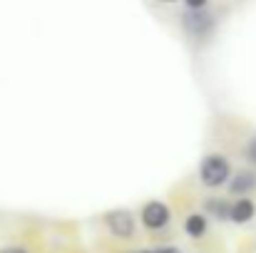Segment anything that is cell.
<instances>
[{
	"label": "cell",
	"mask_w": 256,
	"mask_h": 253,
	"mask_svg": "<svg viewBox=\"0 0 256 253\" xmlns=\"http://www.w3.org/2000/svg\"><path fill=\"white\" fill-rule=\"evenodd\" d=\"M206 209H209V211H214V214H216L219 219H226V216H229V211H226V206H224V204L209 201V204H206Z\"/></svg>",
	"instance_id": "obj_8"
},
{
	"label": "cell",
	"mask_w": 256,
	"mask_h": 253,
	"mask_svg": "<svg viewBox=\"0 0 256 253\" xmlns=\"http://www.w3.org/2000/svg\"><path fill=\"white\" fill-rule=\"evenodd\" d=\"M184 229H186L189 236H202L206 231V219L204 216H189L186 224H184Z\"/></svg>",
	"instance_id": "obj_7"
},
{
	"label": "cell",
	"mask_w": 256,
	"mask_h": 253,
	"mask_svg": "<svg viewBox=\"0 0 256 253\" xmlns=\"http://www.w3.org/2000/svg\"><path fill=\"white\" fill-rule=\"evenodd\" d=\"M142 253H182L179 249H157V251H142Z\"/></svg>",
	"instance_id": "obj_9"
},
{
	"label": "cell",
	"mask_w": 256,
	"mask_h": 253,
	"mask_svg": "<svg viewBox=\"0 0 256 253\" xmlns=\"http://www.w3.org/2000/svg\"><path fill=\"white\" fill-rule=\"evenodd\" d=\"M104 221H107L110 231L120 239H130L134 234V219H132L130 211H112V214L104 216Z\"/></svg>",
	"instance_id": "obj_2"
},
{
	"label": "cell",
	"mask_w": 256,
	"mask_h": 253,
	"mask_svg": "<svg viewBox=\"0 0 256 253\" xmlns=\"http://www.w3.org/2000/svg\"><path fill=\"white\" fill-rule=\"evenodd\" d=\"M256 186V179L252 174H239L234 181H232V191L234 194H244V191H249V189H254Z\"/></svg>",
	"instance_id": "obj_6"
},
{
	"label": "cell",
	"mask_w": 256,
	"mask_h": 253,
	"mask_svg": "<svg viewBox=\"0 0 256 253\" xmlns=\"http://www.w3.org/2000/svg\"><path fill=\"white\" fill-rule=\"evenodd\" d=\"M249 157L256 162V139H252V144H249Z\"/></svg>",
	"instance_id": "obj_12"
},
{
	"label": "cell",
	"mask_w": 256,
	"mask_h": 253,
	"mask_svg": "<svg viewBox=\"0 0 256 253\" xmlns=\"http://www.w3.org/2000/svg\"><path fill=\"white\" fill-rule=\"evenodd\" d=\"M254 214H256V206L249 199H242V201H236V204L229 209V216H232V221H236V224H246Z\"/></svg>",
	"instance_id": "obj_5"
},
{
	"label": "cell",
	"mask_w": 256,
	"mask_h": 253,
	"mask_svg": "<svg viewBox=\"0 0 256 253\" xmlns=\"http://www.w3.org/2000/svg\"><path fill=\"white\" fill-rule=\"evenodd\" d=\"M204 2H206V0H186V5H189V7H194V10H196V7H202Z\"/></svg>",
	"instance_id": "obj_10"
},
{
	"label": "cell",
	"mask_w": 256,
	"mask_h": 253,
	"mask_svg": "<svg viewBox=\"0 0 256 253\" xmlns=\"http://www.w3.org/2000/svg\"><path fill=\"white\" fill-rule=\"evenodd\" d=\"M142 221H144L147 229H162V226L170 221V211H167L164 204L152 201V204L144 206V211H142Z\"/></svg>",
	"instance_id": "obj_3"
},
{
	"label": "cell",
	"mask_w": 256,
	"mask_h": 253,
	"mask_svg": "<svg viewBox=\"0 0 256 253\" xmlns=\"http://www.w3.org/2000/svg\"><path fill=\"white\" fill-rule=\"evenodd\" d=\"M202 179L209 186H219L229 179V164L222 157H206L202 164Z\"/></svg>",
	"instance_id": "obj_1"
},
{
	"label": "cell",
	"mask_w": 256,
	"mask_h": 253,
	"mask_svg": "<svg viewBox=\"0 0 256 253\" xmlns=\"http://www.w3.org/2000/svg\"><path fill=\"white\" fill-rule=\"evenodd\" d=\"M186 30L189 32H194V35H204V32H209L212 30V17L209 15H204V12H186Z\"/></svg>",
	"instance_id": "obj_4"
},
{
	"label": "cell",
	"mask_w": 256,
	"mask_h": 253,
	"mask_svg": "<svg viewBox=\"0 0 256 253\" xmlns=\"http://www.w3.org/2000/svg\"><path fill=\"white\" fill-rule=\"evenodd\" d=\"M0 253H28L25 249H18V246H10V249H2Z\"/></svg>",
	"instance_id": "obj_11"
}]
</instances>
